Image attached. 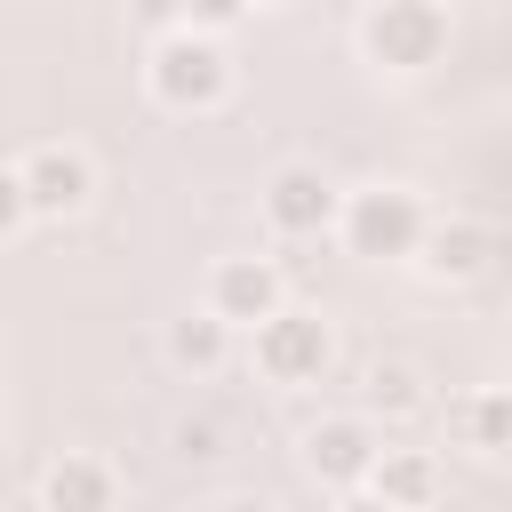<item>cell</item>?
I'll use <instances>...</instances> for the list:
<instances>
[{
  "label": "cell",
  "instance_id": "cell-8",
  "mask_svg": "<svg viewBox=\"0 0 512 512\" xmlns=\"http://www.w3.org/2000/svg\"><path fill=\"white\" fill-rule=\"evenodd\" d=\"M304 464H312L320 480L352 488V480H368V464H376V432L352 424V416H336V424H320V432L304 440Z\"/></svg>",
  "mask_w": 512,
  "mask_h": 512
},
{
  "label": "cell",
  "instance_id": "cell-14",
  "mask_svg": "<svg viewBox=\"0 0 512 512\" xmlns=\"http://www.w3.org/2000/svg\"><path fill=\"white\" fill-rule=\"evenodd\" d=\"M368 392H376L384 408H416V376H408V368H376V376H368Z\"/></svg>",
  "mask_w": 512,
  "mask_h": 512
},
{
  "label": "cell",
  "instance_id": "cell-1",
  "mask_svg": "<svg viewBox=\"0 0 512 512\" xmlns=\"http://www.w3.org/2000/svg\"><path fill=\"white\" fill-rule=\"evenodd\" d=\"M224 80H232L224 48H208V40H192V32L160 40V56H152V96H160V104H176V112L216 104V96H224Z\"/></svg>",
  "mask_w": 512,
  "mask_h": 512
},
{
  "label": "cell",
  "instance_id": "cell-6",
  "mask_svg": "<svg viewBox=\"0 0 512 512\" xmlns=\"http://www.w3.org/2000/svg\"><path fill=\"white\" fill-rule=\"evenodd\" d=\"M264 216H272L280 232H328L336 192H328V176H320V168H280V176H272V192H264Z\"/></svg>",
  "mask_w": 512,
  "mask_h": 512
},
{
  "label": "cell",
  "instance_id": "cell-16",
  "mask_svg": "<svg viewBox=\"0 0 512 512\" xmlns=\"http://www.w3.org/2000/svg\"><path fill=\"white\" fill-rule=\"evenodd\" d=\"M216 512H272L264 496H232V504H216Z\"/></svg>",
  "mask_w": 512,
  "mask_h": 512
},
{
  "label": "cell",
  "instance_id": "cell-3",
  "mask_svg": "<svg viewBox=\"0 0 512 512\" xmlns=\"http://www.w3.org/2000/svg\"><path fill=\"white\" fill-rule=\"evenodd\" d=\"M256 368L272 384H312L328 368V320L320 312H272L256 328Z\"/></svg>",
  "mask_w": 512,
  "mask_h": 512
},
{
  "label": "cell",
  "instance_id": "cell-4",
  "mask_svg": "<svg viewBox=\"0 0 512 512\" xmlns=\"http://www.w3.org/2000/svg\"><path fill=\"white\" fill-rule=\"evenodd\" d=\"M440 40H448V16H440L432 0H384V8L368 16V48H376V64H432Z\"/></svg>",
  "mask_w": 512,
  "mask_h": 512
},
{
  "label": "cell",
  "instance_id": "cell-11",
  "mask_svg": "<svg viewBox=\"0 0 512 512\" xmlns=\"http://www.w3.org/2000/svg\"><path fill=\"white\" fill-rule=\"evenodd\" d=\"M368 480H376V504H392V512H416V504L432 496V464H424V456H392V448H376Z\"/></svg>",
  "mask_w": 512,
  "mask_h": 512
},
{
  "label": "cell",
  "instance_id": "cell-13",
  "mask_svg": "<svg viewBox=\"0 0 512 512\" xmlns=\"http://www.w3.org/2000/svg\"><path fill=\"white\" fill-rule=\"evenodd\" d=\"M504 440H512V400H504V392H480V400H472V448L496 456Z\"/></svg>",
  "mask_w": 512,
  "mask_h": 512
},
{
  "label": "cell",
  "instance_id": "cell-10",
  "mask_svg": "<svg viewBox=\"0 0 512 512\" xmlns=\"http://www.w3.org/2000/svg\"><path fill=\"white\" fill-rule=\"evenodd\" d=\"M424 248V264L440 272V280H472L488 256H496V240H488V224H440L432 240H416Z\"/></svg>",
  "mask_w": 512,
  "mask_h": 512
},
{
  "label": "cell",
  "instance_id": "cell-12",
  "mask_svg": "<svg viewBox=\"0 0 512 512\" xmlns=\"http://www.w3.org/2000/svg\"><path fill=\"white\" fill-rule=\"evenodd\" d=\"M168 352H176L184 368H216V352H224V320H216V312H184V320L168 328Z\"/></svg>",
  "mask_w": 512,
  "mask_h": 512
},
{
  "label": "cell",
  "instance_id": "cell-2",
  "mask_svg": "<svg viewBox=\"0 0 512 512\" xmlns=\"http://www.w3.org/2000/svg\"><path fill=\"white\" fill-rule=\"evenodd\" d=\"M344 240H352V256H408V248L424 240L416 192H392V184L360 192V200L344 208Z\"/></svg>",
  "mask_w": 512,
  "mask_h": 512
},
{
  "label": "cell",
  "instance_id": "cell-5",
  "mask_svg": "<svg viewBox=\"0 0 512 512\" xmlns=\"http://www.w3.org/2000/svg\"><path fill=\"white\" fill-rule=\"evenodd\" d=\"M16 184H24V216H72L88 200V160L64 152V144H48V152H32L16 168Z\"/></svg>",
  "mask_w": 512,
  "mask_h": 512
},
{
  "label": "cell",
  "instance_id": "cell-9",
  "mask_svg": "<svg viewBox=\"0 0 512 512\" xmlns=\"http://www.w3.org/2000/svg\"><path fill=\"white\" fill-rule=\"evenodd\" d=\"M40 496H48V512H104L112 504V472L96 456H56L48 480H40Z\"/></svg>",
  "mask_w": 512,
  "mask_h": 512
},
{
  "label": "cell",
  "instance_id": "cell-17",
  "mask_svg": "<svg viewBox=\"0 0 512 512\" xmlns=\"http://www.w3.org/2000/svg\"><path fill=\"white\" fill-rule=\"evenodd\" d=\"M344 512H392V504H376V496H352V504H344Z\"/></svg>",
  "mask_w": 512,
  "mask_h": 512
},
{
  "label": "cell",
  "instance_id": "cell-7",
  "mask_svg": "<svg viewBox=\"0 0 512 512\" xmlns=\"http://www.w3.org/2000/svg\"><path fill=\"white\" fill-rule=\"evenodd\" d=\"M280 312V280H272V264L264 256H232V264H216V320H272Z\"/></svg>",
  "mask_w": 512,
  "mask_h": 512
},
{
  "label": "cell",
  "instance_id": "cell-15",
  "mask_svg": "<svg viewBox=\"0 0 512 512\" xmlns=\"http://www.w3.org/2000/svg\"><path fill=\"white\" fill-rule=\"evenodd\" d=\"M24 224V184H16V168H0V232H16Z\"/></svg>",
  "mask_w": 512,
  "mask_h": 512
}]
</instances>
